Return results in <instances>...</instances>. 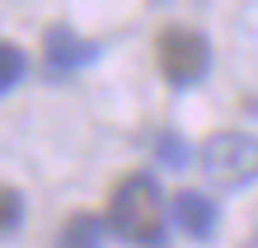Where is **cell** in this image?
I'll return each instance as SVG.
<instances>
[{"mask_svg":"<svg viewBox=\"0 0 258 248\" xmlns=\"http://www.w3.org/2000/svg\"><path fill=\"white\" fill-rule=\"evenodd\" d=\"M108 229L136 248H164V197L150 174H127L108 197Z\"/></svg>","mask_w":258,"mask_h":248,"instance_id":"cell-1","label":"cell"},{"mask_svg":"<svg viewBox=\"0 0 258 248\" xmlns=\"http://www.w3.org/2000/svg\"><path fill=\"white\" fill-rule=\"evenodd\" d=\"M202 174L211 188H244L258 183V136L249 131H216L202 145Z\"/></svg>","mask_w":258,"mask_h":248,"instance_id":"cell-2","label":"cell"},{"mask_svg":"<svg viewBox=\"0 0 258 248\" xmlns=\"http://www.w3.org/2000/svg\"><path fill=\"white\" fill-rule=\"evenodd\" d=\"M155 56H160L164 80L178 85V89L197 85V80L211 70V47H207V38L197 33V28H183V24L164 28V33L155 38Z\"/></svg>","mask_w":258,"mask_h":248,"instance_id":"cell-3","label":"cell"},{"mask_svg":"<svg viewBox=\"0 0 258 248\" xmlns=\"http://www.w3.org/2000/svg\"><path fill=\"white\" fill-rule=\"evenodd\" d=\"M42 56H47L52 70H80V66H89V61L99 56V47L89 38L71 33L66 24H56V28H47V38H42Z\"/></svg>","mask_w":258,"mask_h":248,"instance_id":"cell-4","label":"cell"},{"mask_svg":"<svg viewBox=\"0 0 258 248\" xmlns=\"http://www.w3.org/2000/svg\"><path fill=\"white\" fill-rule=\"evenodd\" d=\"M174 220L188 239H211L221 215L211 206V197H202V192H174Z\"/></svg>","mask_w":258,"mask_h":248,"instance_id":"cell-5","label":"cell"},{"mask_svg":"<svg viewBox=\"0 0 258 248\" xmlns=\"http://www.w3.org/2000/svg\"><path fill=\"white\" fill-rule=\"evenodd\" d=\"M61 248H103V225H99V215H71L66 229H61Z\"/></svg>","mask_w":258,"mask_h":248,"instance_id":"cell-6","label":"cell"},{"mask_svg":"<svg viewBox=\"0 0 258 248\" xmlns=\"http://www.w3.org/2000/svg\"><path fill=\"white\" fill-rule=\"evenodd\" d=\"M24 66H28V61H24V52L14 47V42H5V38H0V94H10V89L24 80Z\"/></svg>","mask_w":258,"mask_h":248,"instance_id":"cell-7","label":"cell"},{"mask_svg":"<svg viewBox=\"0 0 258 248\" xmlns=\"http://www.w3.org/2000/svg\"><path fill=\"white\" fill-rule=\"evenodd\" d=\"M19 220H24V197L14 192V188H0V239L14 234Z\"/></svg>","mask_w":258,"mask_h":248,"instance_id":"cell-8","label":"cell"},{"mask_svg":"<svg viewBox=\"0 0 258 248\" xmlns=\"http://www.w3.org/2000/svg\"><path fill=\"white\" fill-rule=\"evenodd\" d=\"M155 154H160L169 169H183V164H188V145H183V136H174V131H164L160 141H155Z\"/></svg>","mask_w":258,"mask_h":248,"instance_id":"cell-9","label":"cell"},{"mask_svg":"<svg viewBox=\"0 0 258 248\" xmlns=\"http://www.w3.org/2000/svg\"><path fill=\"white\" fill-rule=\"evenodd\" d=\"M244 248H258V234H253V239H249V243H244Z\"/></svg>","mask_w":258,"mask_h":248,"instance_id":"cell-10","label":"cell"}]
</instances>
